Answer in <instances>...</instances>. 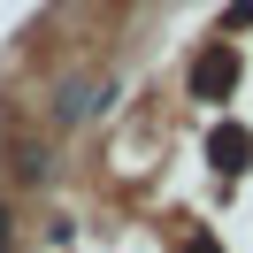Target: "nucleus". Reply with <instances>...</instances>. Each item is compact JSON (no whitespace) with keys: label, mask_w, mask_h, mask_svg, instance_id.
Here are the masks:
<instances>
[{"label":"nucleus","mask_w":253,"mask_h":253,"mask_svg":"<svg viewBox=\"0 0 253 253\" xmlns=\"http://www.w3.org/2000/svg\"><path fill=\"white\" fill-rule=\"evenodd\" d=\"M192 92H200V100H230L238 92V46H230V39H215V46L192 62Z\"/></svg>","instance_id":"nucleus-1"},{"label":"nucleus","mask_w":253,"mask_h":253,"mask_svg":"<svg viewBox=\"0 0 253 253\" xmlns=\"http://www.w3.org/2000/svg\"><path fill=\"white\" fill-rule=\"evenodd\" d=\"M108 100H115V84H62V92H54V123H62V130L100 123V115H108Z\"/></svg>","instance_id":"nucleus-2"},{"label":"nucleus","mask_w":253,"mask_h":253,"mask_svg":"<svg viewBox=\"0 0 253 253\" xmlns=\"http://www.w3.org/2000/svg\"><path fill=\"white\" fill-rule=\"evenodd\" d=\"M207 161H215L222 176H238V169H246V161H253V130H246V123H230V115H222V123L207 130Z\"/></svg>","instance_id":"nucleus-3"},{"label":"nucleus","mask_w":253,"mask_h":253,"mask_svg":"<svg viewBox=\"0 0 253 253\" xmlns=\"http://www.w3.org/2000/svg\"><path fill=\"white\" fill-rule=\"evenodd\" d=\"M46 176H54L46 146H39V138H23V146H16V184H46Z\"/></svg>","instance_id":"nucleus-4"},{"label":"nucleus","mask_w":253,"mask_h":253,"mask_svg":"<svg viewBox=\"0 0 253 253\" xmlns=\"http://www.w3.org/2000/svg\"><path fill=\"white\" fill-rule=\"evenodd\" d=\"M253 23V0H230V8H222V31H246Z\"/></svg>","instance_id":"nucleus-5"},{"label":"nucleus","mask_w":253,"mask_h":253,"mask_svg":"<svg viewBox=\"0 0 253 253\" xmlns=\"http://www.w3.org/2000/svg\"><path fill=\"white\" fill-rule=\"evenodd\" d=\"M184 253H222V246H215V238H192V246H184Z\"/></svg>","instance_id":"nucleus-6"},{"label":"nucleus","mask_w":253,"mask_h":253,"mask_svg":"<svg viewBox=\"0 0 253 253\" xmlns=\"http://www.w3.org/2000/svg\"><path fill=\"white\" fill-rule=\"evenodd\" d=\"M0 253H8V207H0Z\"/></svg>","instance_id":"nucleus-7"}]
</instances>
